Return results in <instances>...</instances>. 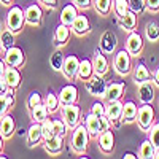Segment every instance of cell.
<instances>
[{"label":"cell","instance_id":"5bb4252c","mask_svg":"<svg viewBox=\"0 0 159 159\" xmlns=\"http://www.w3.org/2000/svg\"><path fill=\"white\" fill-rule=\"evenodd\" d=\"M16 130V123H15V118H13L11 115H3L2 119H0V134H2V137L5 140L11 139L13 134H15Z\"/></svg>","mask_w":159,"mask_h":159},{"label":"cell","instance_id":"f6af8a7d","mask_svg":"<svg viewBox=\"0 0 159 159\" xmlns=\"http://www.w3.org/2000/svg\"><path fill=\"white\" fill-rule=\"evenodd\" d=\"M145 3H147V8H150L151 11L159 10V0H145Z\"/></svg>","mask_w":159,"mask_h":159},{"label":"cell","instance_id":"3957f363","mask_svg":"<svg viewBox=\"0 0 159 159\" xmlns=\"http://www.w3.org/2000/svg\"><path fill=\"white\" fill-rule=\"evenodd\" d=\"M113 67H115L116 73L121 75V76H126V75L130 73V70H132V59H130V52L127 49H119L115 54Z\"/></svg>","mask_w":159,"mask_h":159},{"label":"cell","instance_id":"d6a6232c","mask_svg":"<svg viewBox=\"0 0 159 159\" xmlns=\"http://www.w3.org/2000/svg\"><path fill=\"white\" fill-rule=\"evenodd\" d=\"M43 103L46 105V108H48V111H49V113L57 111V110H59V107H61L59 96H56L54 92H48L46 97H45V100H43Z\"/></svg>","mask_w":159,"mask_h":159},{"label":"cell","instance_id":"d590c367","mask_svg":"<svg viewBox=\"0 0 159 159\" xmlns=\"http://www.w3.org/2000/svg\"><path fill=\"white\" fill-rule=\"evenodd\" d=\"M111 5H113V0H94V8L102 16H108Z\"/></svg>","mask_w":159,"mask_h":159},{"label":"cell","instance_id":"b9f144b4","mask_svg":"<svg viewBox=\"0 0 159 159\" xmlns=\"http://www.w3.org/2000/svg\"><path fill=\"white\" fill-rule=\"evenodd\" d=\"M38 103H42V96H40L37 91H34L32 94L27 97V108H29V110H32V108L35 107V105H38Z\"/></svg>","mask_w":159,"mask_h":159},{"label":"cell","instance_id":"603a6c76","mask_svg":"<svg viewBox=\"0 0 159 159\" xmlns=\"http://www.w3.org/2000/svg\"><path fill=\"white\" fill-rule=\"evenodd\" d=\"M76 8H78V7H76L75 3H67V5H65V7L61 10V22L72 27L73 21H75L76 16H78V10H76Z\"/></svg>","mask_w":159,"mask_h":159},{"label":"cell","instance_id":"4fadbf2b","mask_svg":"<svg viewBox=\"0 0 159 159\" xmlns=\"http://www.w3.org/2000/svg\"><path fill=\"white\" fill-rule=\"evenodd\" d=\"M84 124L89 130V134L92 137H99L102 132H103V126H102V121H100V118L94 113H88L86 115V119H84Z\"/></svg>","mask_w":159,"mask_h":159},{"label":"cell","instance_id":"f1b7e54d","mask_svg":"<svg viewBox=\"0 0 159 159\" xmlns=\"http://www.w3.org/2000/svg\"><path fill=\"white\" fill-rule=\"evenodd\" d=\"M119 25H121L124 30H127V32L135 30V27H137V13L129 10L126 13V16H123L121 19H119Z\"/></svg>","mask_w":159,"mask_h":159},{"label":"cell","instance_id":"f907efd6","mask_svg":"<svg viewBox=\"0 0 159 159\" xmlns=\"http://www.w3.org/2000/svg\"><path fill=\"white\" fill-rule=\"evenodd\" d=\"M139 156L135 154V153H126L124 154V159H137Z\"/></svg>","mask_w":159,"mask_h":159},{"label":"cell","instance_id":"d6986e66","mask_svg":"<svg viewBox=\"0 0 159 159\" xmlns=\"http://www.w3.org/2000/svg\"><path fill=\"white\" fill-rule=\"evenodd\" d=\"M43 142H45L43 143L45 151L48 154H52V156L59 154L62 151V148H64V137H61V135H52L51 139L43 140Z\"/></svg>","mask_w":159,"mask_h":159},{"label":"cell","instance_id":"816d5d0a","mask_svg":"<svg viewBox=\"0 0 159 159\" xmlns=\"http://www.w3.org/2000/svg\"><path fill=\"white\" fill-rule=\"evenodd\" d=\"M2 150H3V137L0 134V154H2Z\"/></svg>","mask_w":159,"mask_h":159},{"label":"cell","instance_id":"8fae6325","mask_svg":"<svg viewBox=\"0 0 159 159\" xmlns=\"http://www.w3.org/2000/svg\"><path fill=\"white\" fill-rule=\"evenodd\" d=\"M143 48V38L139 32L135 30H132L126 40V49L130 52V56H137L140 54V51Z\"/></svg>","mask_w":159,"mask_h":159},{"label":"cell","instance_id":"60d3db41","mask_svg":"<svg viewBox=\"0 0 159 159\" xmlns=\"http://www.w3.org/2000/svg\"><path fill=\"white\" fill-rule=\"evenodd\" d=\"M150 140L153 142L156 150H159V123H156L150 127Z\"/></svg>","mask_w":159,"mask_h":159},{"label":"cell","instance_id":"ac0fdd59","mask_svg":"<svg viewBox=\"0 0 159 159\" xmlns=\"http://www.w3.org/2000/svg\"><path fill=\"white\" fill-rule=\"evenodd\" d=\"M78 100V89L73 84L64 86L59 92V102L61 105H69V103H76Z\"/></svg>","mask_w":159,"mask_h":159},{"label":"cell","instance_id":"d4e9b609","mask_svg":"<svg viewBox=\"0 0 159 159\" xmlns=\"http://www.w3.org/2000/svg\"><path fill=\"white\" fill-rule=\"evenodd\" d=\"M132 78H134V81L135 83H145V81H151V72L148 70V67L145 64H137L134 70H132Z\"/></svg>","mask_w":159,"mask_h":159},{"label":"cell","instance_id":"9a60e30c","mask_svg":"<svg viewBox=\"0 0 159 159\" xmlns=\"http://www.w3.org/2000/svg\"><path fill=\"white\" fill-rule=\"evenodd\" d=\"M70 34H72L70 25H65V24L61 22L54 30V45H56V48H62V46L67 45L69 38H70Z\"/></svg>","mask_w":159,"mask_h":159},{"label":"cell","instance_id":"c3c4849f","mask_svg":"<svg viewBox=\"0 0 159 159\" xmlns=\"http://www.w3.org/2000/svg\"><path fill=\"white\" fill-rule=\"evenodd\" d=\"M151 81H153V83L159 88V67L154 70V73H153V80H151Z\"/></svg>","mask_w":159,"mask_h":159},{"label":"cell","instance_id":"f546056e","mask_svg":"<svg viewBox=\"0 0 159 159\" xmlns=\"http://www.w3.org/2000/svg\"><path fill=\"white\" fill-rule=\"evenodd\" d=\"M48 108H46V105L42 102V103H38L35 105V107L30 110V119H32V123H43L45 119L48 118Z\"/></svg>","mask_w":159,"mask_h":159},{"label":"cell","instance_id":"681fc988","mask_svg":"<svg viewBox=\"0 0 159 159\" xmlns=\"http://www.w3.org/2000/svg\"><path fill=\"white\" fill-rule=\"evenodd\" d=\"M5 70H7V64H5V61L0 59V78L5 75Z\"/></svg>","mask_w":159,"mask_h":159},{"label":"cell","instance_id":"f35d334b","mask_svg":"<svg viewBox=\"0 0 159 159\" xmlns=\"http://www.w3.org/2000/svg\"><path fill=\"white\" fill-rule=\"evenodd\" d=\"M42 129H43V140H48L52 135H56L54 134V127H52V119H49V118H46L45 121L42 123Z\"/></svg>","mask_w":159,"mask_h":159},{"label":"cell","instance_id":"7dc6e473","mask_svg":"<svg viewBox=\"0 0 159 159\" xmlns=\"http://www.w3.org/2000/svg\"><path fill=\"white\" fill-rule=\"evenodd\" d=\"M43 5H46V7H49V8H54L56 7V3H57V0H40Z\"/></svg>","mask_w":159,"mask_h":159},{"label":"cell","instance_id":"2e32d148","mask_svg":"<svg viewBox=\"0 0 159 159\" xmlns=\"http://www.w3.org/2000/svg\"><path fill=\"white\" fill-rule=\"evenodd\" d=\"M92 67H94V73L96 75H107L108 73V61L105 57V54L102 51H96L94 52V57H92Z\"/></svg>","mask_w":159,"mask_h":159},{"label":"cell","instance_id":"9f6ffc18","mask_svg":"<svg viewBox=\"0 0 159 159\" xmlns=\"http://www.w3.org/2000/svg\"><path fill=\"white\" fill-rule=\"evenodd\" d=\"M0 49H2V45H0Z\"/></svg>","mask_w":159,"mask_h":159},{"label":"cell","instance_id":"e575fe53","mask_svg":"<svg viewBox=\"0 0 159 159\" xmlns=\"http://www.w3.org/2000/svg\"><path fill=\"white\" fill-rule=\"evenodd\" d=\"M0 45L5 51L11 46H15V32H11L10 29L0 32Z\"/></svg>","mask_w":159,"mask_h":159},{"label":"cell","instance_id":"ba28073f","mask_svg":"<svg viewBox=\"0 0 159 159\" xmlns=\"http://www.w3.org/2000/svg\"><path fill=\"white\" fill-rule=\"evenodd\" d=\"M24 15H25V24L32 25V27H38V25L42 24L43 11H42V7H40L38 3L29 5L24 10Z\"/></svg>","mask_w":159,"mask_h":159},{"label":"cell","instance_id":"ab89813d","mask_svg":"<svg viewBox=\"0 0 159 159\" xmlns=\"http://www.w3.org/2000/svg\"><path fill=\"white\" fill-rule=\"evenodd\" d=\"M127 2H129V10H132L134 13H137V15L143 13L145 8H147L145 0H127Z\"/></svg>","mask_w":159,"mask_h":159},{"label":"cell","instance_id":"7bdbcfd3","mask_svg":"<svg viewBox=\"0 0 159 159\" xmlns=\"http://www.w3.org/2000/svg\"><path fill=\"white\" fill-rule=\"evenodd\" d=\"M91 113H94V115H97V116H102V115H107L105 113V105L102 103V102H96V103H92V107H91V110H89Z\"/></svg>","mask_w":159,"mask_h":159},{"label":"cell","instance_id":"44dd1931","mask_svg":"<svg viewBox=\"0 0 159 159\" xmlns=\"http://www.w3.org/2000/svg\"><path fill=\"white\" fill-rule=\"evenodd\" d=\"M99 147L103 153H107V154L113 151V148H115V134L110 129L103 130L99 135Z\"/></svg>","mask_w":159,"mask_h":159},{"label":"cell","instance_id":"74e56055","mask_svg":"<svg viewBox=\"0 0 159 159\" xmlns=\"http://www.w3.org/2000/svg\"><path fill=\"white\" fill-rule=\"evenodd\" d=\"M52 127H54V134H56V135H61V137L67 135L69 126L65 124L64 119H52Z\"/></svg>","mask_w":159,"mask_h":159},{"label":"cell","instance_id":"bcb514c9","mask_svg":"<svg viewBox=\"0 0 159 159\" xmlns=\"http://www.w3.org/2000/svg\"><path fill=\"white\" fill-rule=\"evenodd\" d=\"M73 3L78 7V8H88L91 5V0H73Z\"/></svg>","mask_w":159,"mask_h":159},{"label":"cell","instance_id":"e0dca14e","mask_svg":"<svg viewBox=\"0 0 159 159\" xmlns=\"http://www.w3.org/2000/svg\"><path fill=\"white\" fill-rule=\"evenodd\" d=\"M43 140V129H42V123H32L30 127L27 129V143L29 147L34 148Z\"/></svg>","mask_w":159,"mask_h":159},{"label":"cell","instance_id":"30bf717a","mask_svg":"<svg viewBox=\"0 0 159 159\" xmlns=\"http://www.w3.org/2000/svg\"><path fill=\"white\" fill-rule=\"evenodd\" d=\"M118 46V37L113 30H105L100 37V49L105 52V54H111L115 52Z\"/></svg>","mask_w":159,"mask_h":159},{"label":"cell","instance_id":"5b68a950","mask_svg":"<svg viewBox=\"0 0 159 159\" xmlns=\"http://www.w3.org/2000/svg\"><path fill=\"white\" fill-rule=\"evenodd\" d=\"M80 118H81V108L76 103L62 105V119L69 126V129H75L80 124Z\"/></svg>","mask_w":159,"mask_h":159},{"label":"cell","instance_id":"52a82bcc","mask_svg":"<svg viewBox=\"0 0 159 159\" xmlns=\"http://www.w3.org/2000/svg\"><path fill=\"white\" fill-rule=\"evenodd\" d=\"M3 61L7 65H11V67H21L25 62V56H24V51L18 46H11L5 51V56Z\"/></svg>","mask_w":159,"mask_h":159},{"label":"cell","instance_id":"4dcf8cb0","mask_svg":"<svg viewBox=\"0 0 159 159\" xmlns=\"http://www.w3.org/2000/svg\"><path fill=\"white\" fill-rule=\"evenodd\" d=\"M94 75V67H92V61L89 59H83L80 61V69H78V78L86 81Z\"/></svg>","mask_w":159,"mask_h":159},{"label":"cell","instance_id":"8992f818","mask_svg":"<svg viewBox=\"0 0 159 159\" xmlns=\"http://www.w3.org/2000/svg\"><path fill=\"white\" fill-rule=\"evenodd\" d=\"M86 91L89 92L91 96L94 97H105V92H107V83H105L103 76L100 75H92L89 80H86Z\"/></svg>","mask_w":159,"mask_h":159},{"label":"cell","instance_id":"1f68e13d","mask_svg":"<svg viewBox=\"0 0 159 159\" xmlns=\"http://www.w3.org/2000/svg\"><path fill=\"white\" fill-rule=\"evenodd\" d=\"M64 61H65V56L61 49H56L54 52L51 54L49 57V65L54 72H62V67H64Z\"/></svg>","mask_w":159,"mask_h":159},{"label":"cell","instance_id":"11a10c76","mask_svg":"<svg viewBox=\"0 0 159 159\" xmlns=\"http://www.w3.org/2000/svg\"><path fill=\"white\" fill-rule=\"evenodd\" d=\"M3 30V24H2V21H0V32Z\"/></svg>","mask_w":159,"mask_h":159},{"label":"cell","instance_id":"6da1fadb","mask_svg":"<svg viewBox=\"0 0 159 159\" xmlns=\"http://www.w3.org/2000/svg\"><path fill=\"white\" fill-rule=\"evenodd\" d=\"M89 130L86 127V124H78L73 129V134L70 137V147L75 153L81 154L88 150V145H89Z\"/></svg>","mask_w":159,"mask_h":159},{"label":"cell","instance_id":"ffe728a7","mask_svg":"<svg viewBox=\"0 0 159 159\" xmlns=\"http://www.w3.org/2000/svg\"><path fill=\"white\" fill-rule=\"evenodd\" d=\"M139 100L140 103H151L154 100V88L151 81H145L139 84Z\"/></svg>","mask_w":159,"mask_h":159},{"label":"cell","instance_id":"484cf974","mask_svg":"<svg viewBox=\"0 0 159 159\" xmlns=\"http://www.w3.org/2000/svg\"><path fill=\"white\" fill-rule=\"evenodd\" d=\"M137 111H139V107L135 102H126L123 105V115H121V121L123 123H132L137 119Z\"/></svg>","mask_w":159,"mask_h":159},{"label":"cell","instance_id":"83f0119b","mask_svg":"<svg viewBox=\"0 0 159 159\" xmlns=\"http://www.w3.org/2000/svg\"><path fill=\"white\" fill-rule=\"evenodd\" d=\"M154 154H156V147L153 145V142L150 139L143 140L140 148H139V157L140 159H154Z\"/></svg>","mask_w":159,"mask_h":159},{"label":"cell","instance_id":"cb8c5ba5","mask_svg":"<svg viewBox=\"0 0 159 159\" xmlns=\"http://www.w3.org/2000/svg\"><path fill=\"white\" fill-rule=\"evenodd\" d=\"M126 91V84L124 83H110L107 86V92H105V99L107 102H111V100H119L123 97Z\"/></svg>","mask_w":159,"mask_h":159},{"label":"cell","instance_id":"9c48e42d","mask_svg":"<svg viewBox=\"0 0 159 159\" xmlns=\"http://www.w3.org/2000/svg\"><path fill=\"white\" fill-rule=\"evenodd\" d=\"M78 69H80V59L75 54H70V56L65 57L64 67H62V73L65 75V78L67 80L78 78Z\"/></svg>","mask_w":159,"mask_h":159},{"label":"cell","instance_id":"7c38bea8","mask_svg":"<svg viewBox=\"0 0 159 159\" xmlns=\"http://www.w3.org/2000/svg\"><path fill=\"white\" fill-rule=\"evenodd\" d=\"M123 102H121V99L119 100H111V102H108V105H105V113H107V116H108V119L111 121V124L113 123H119L121 121V115H123Z\"/></svg>","mask_w":159,"mask_h":159},{"label":"cell","instance_id":"277c9868","mask_svg":"<svg viewBox=\"0 0 159 159\" xmlns=\"http://www.w3.org/2000/svg\"><path fill=\"white\" fill-rule=\"evenodd\" d=\"M154 123V108L151 103H142L137 111V124L143 132H150V127Z\"/></svg>","mask_w":159,"mask_h":159},{"label":"cell","instance_id":"7a4b0ae2","mask_svg":"<svg viewBox=\"0 0 159 159\" xmlns=\"http://www.w3.org/2000/svg\"><path fill=\"white\" fill-rule=\"evenodd\" d=\"M5 24H7V29H10L11 32L15 34H19L25 24V15H24V10L18 5H13L8 13H7V19H5Z\"/></svg>","mask_w":159,"mask_h":159},{"label":"cell","instance_id":"db71d44e","mask_svg":"<svg viewBox=\"0 0 159 159\" xmlns=\"http://www.w3.org/2000/svg\"><path fill=\"white\" fill-rule=\"evenodd\" d=\"M154 159H159V150H156V154H154Z\"/></svg>","mask_w":159,"mask_h":159},{"label":"cell","instance_id":"ee69618b","mask_svg":"<svg viewBox=\"0 0 159 159\" xmlns=\"http://www.w3.org/2000/svg\"><path fill=\"white\" fill-rule=\"evenodd\" d=\"M8 108H10V107H8V102H7V96L0 92V119H2L3 115H7Z\"/></svg>","mask_w":159,"mask_h":159},{"label":"cell","instance_id":"4316f807","mask_svg":"<svg viewBox=\"0 0 159 159\" xmlns=\"http://www.w3.org/2000/svg\"><path fill=\"white\" fill-rule=\"evenodd\" d=\"M72 30L76 34V35H84L88 34L91 29H89V19L84 16V15H78L76 19L73 21L72 24Z\"/></svg>","mask_w":159,"mask_h":159},{"label":"cell","instance_id":"8d00e7d4","mask_svg":"<svg viewBox=\"0 0 159 159\" xmlns=\"http://www.w3.org/2000/svg\"><path fill=\"white\" fill-rule=\"evenodd\" d=\"M113 11H115V15L121 19L129 11V2L127 0H113Z\"/></svg>","mask_w":159,"mask_h":159},{"label":"cell","instance_id":"836d02e7","mask_svg":"<svg viewBox=\"0 0 159 159\" xmlns=\"http://www.w3.org/2000/svg\"><path fill=\"white\" fill-rule=\"evenodd\" d=\"M145 37H147L150 42H157L159 40V24L154 21H150L145 25Z\"/></svg>","mask_w":159,"mask_h":159},{"label":"cell","instance_id":"f5cc1de1","mask_svg":"<svg viewBox=\"0 0 159 159\" xmlns=\"http://www.w3.org/2000/svg\"><path fill=\"white\" fill-rule=\"evenodd\" d=\"M13 2V0H0V3H2V5H10Z\"/></svg>","mask_w":159,"mask_h":159},{"label":"cell","instance_id":"7402d4cb","mask_svg":"<svg viewBox=\"0 0 159 159\" xmlns=\"http://www.w3.org/2000/svg\"><path fill=\"white\" fill-rule=\"evenodd\" d=\"M3 78H5L7 84H8L11 89H18L19 84H21V80H22V78H21V73H19V70H18V67H11V65H7V70H5Z\"/></svg>","mask_w":159,"mask_h":159}]
</instances>
